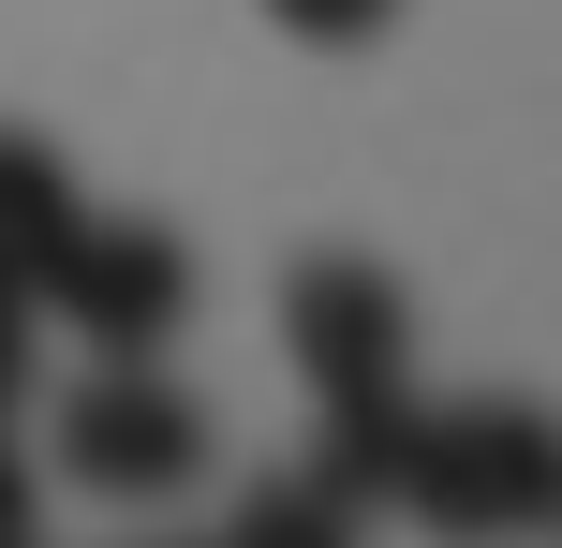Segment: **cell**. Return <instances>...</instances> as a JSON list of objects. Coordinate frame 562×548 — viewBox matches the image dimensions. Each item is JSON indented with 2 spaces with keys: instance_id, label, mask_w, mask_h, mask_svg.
I'll return each mask as SVG.
<instances>
[{
  "instance_id": "8",
  "label": "cell",
  "mask_w": 562,
  "mask_h": 548,
  "mask_svg": "<svg viewBox=\"0 0 562 548\" xmlns=\"http://www.w3.org/2000/svg\"><path fill=\"white\" fill-rule=\"evenodd\" d=\"M15 401H30V297H0V430H15Z\"/></svg>"
},
{
  "instance_id": "4",
  "label": "cell",
  "mask_w": 562,
  "mask_h": 548,
  "mask_svg": "<svg viewBox=\"0 0 562 548\" xmlns=\"http://www.w3.org/2000/svg\"><path fill=\"white\" fill-rule=\"evenodd\" d=\"M30 312H59L89 356H164L178 312H193V253H178L164 223H89L75 208V237H59V267H45Z\"/></svg>"
},
{
  "instance_id": "2",
  "label": "cell",
  "mask_w": 562,
  "mask_h": 548,
  "mask_svg": "<svg viewBox=\"0 0 562 548\" xmlns=\"http://www.w3.org/2000/svg\"><path fill=\"white\" fill-rule=\"evenodd\" d=\"M400 519L429 534H548L562 519V415L548 401H415L400 445Z\"/></svg>"
},
{
  "instance_id": "6",
  "label": "cell",
  "mask_w": 562,
  "mask_h": 548,
  "mask_svg": "<svg viewBox=\"0 0 562 548\" xmlns=\"http://www.w3.org/2000/svg\"><path fill=\"white\" fill-rule=\"evenodd\" d=\"M340 519H356V490H340L326 460H311V474H267V490L237 504V534H252V548H311V534H340Z\"/></svg>"
},
{
  "instance_id": "9",
  "label": "cell",
  "mask_w": 562,
  "mask_h": 548,
  "mask_svg": "<svg viewBox=\"0 0 562 548\" xmlns=\"http://www.w3.org/2000/svg\"><path fill=\"white\" fill-rule=\"evenodd\" d=\"M0 534H30V474L15 460H0Z\"/></svg>"
},
{
  "instance_id": "7",
  "label": "cell",
  "mask_w": 562,
  "mask_h": 548,
  "mask_svg": "<svg viewBox=\"0 0 562 548\" xmlns=\"http://www.w3.org/2000/svg\"><path fill=\"white\" fill-rule=\"evenodd\" d=\"M281 30H296V45H370V30L400 15V0H267Z\"/></svg>"
},
{
  "instance_id": "1",
  "label": "cell",
  "mask_w": 562,
  "mask_h": 548,
  "mask_svg": "<svg viewBox=\"0 0 562 548\" xmlns=\"http://www.w3.org/2000/svg\"><path fill=\"white\" fill-rule=\"evenodd\" d=\"M281 342H296L311 401H326V474L370 504H400V445H415V326H400V282L370 253H311L281 282Z\"/></svg>"
},
{
  "instance_id": "3",
  "label": "cell",
  "mask_w": 562,
  "mask_h": 548,
  "mask_svg": "<svg viewBox=\"0 0 562 548\" xmlns=\"http://www.w3.org/2000/svg\"><path fill=\"white\" fill-rule=\"evenodd\" d=\"M59 474H75V490H104V504H178V490L207 474L193 385H164L148 356H104V371L59 401Z\"/></svg>"
},
{
  "instance_id": "5",
  "label": "cell",
  "mask_w": 562,
  "mask_h": 548,
  "mask_svg": "<svg viewBox=\"0 0 562 548\" xmlns=\"http://www.w3.org/2000/svg\"><path fill=\"white\" fill-rule=\"evenodd\" d=\"M59 237H75V178L45 134H0V297H45Z\"/></svg>"
}]
</instances>
